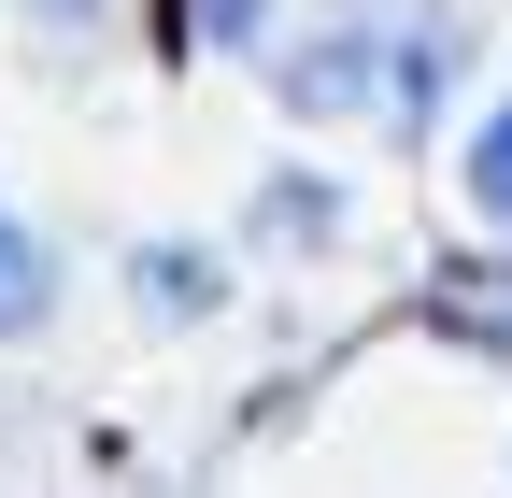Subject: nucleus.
I'll return each mask as SVG.
<instances>
[{
  "instance_id": "1",
  "label": "nucleus",
  "mask_w": 512,
  "mask_h": 498,
  "mask_svg": "<svg viewBox=\"0 0 512 498\" xmlns=\"http://www.w3.org/2000/svg\"><path fill=\"white\" fill-rule=\"evenodd\" d=\"M384 29H399V15H370V0H328V15L271 29V43H256V57H271V100L299 114V129L384 114Z\"/></svg>"
},
{
  "instance_id": "2",
  "label": "nucleus",
  "mask_w": 512,
  "mask_h": 498,
  "mask_svg": "<svg viewBox=\"0 0 512 498\" xmlns=\"http://www.w3.org/2000/svg\"><path fill=\"white\" fill-rule=\"evenodd\" d=\"M456 86H470V29L441 15V0L384 29V129H413V143H427V114L456 100Z\"/></svg>"
},
{
  "instance_id": "3",
  "label": "nucleus",
  "mask_w": 512,
  "mask_h": 498,
  "mask_svg": "<svg viewBox=\"0 0 512 498\" xmlns=\"http://www.w3.org/2000/svg\"><path fill=\"white\" fill-rule=\"evenodd\" d=\"M128 299H143L157 328H214L228 314V257L214 242H143V257H128Z\"/></svg>"
},
{
  "instance_id": "4",
  "label": "nucleus",
  "mask_w": 512,
  "mask_h": 498,
  "mask_svg": "<svg viewBox=\"0 0 512 498\" xmlns=\"http://www.w3.org/2000/svg\"><path fill=\"white\" fill-rule=\"evenodd\" d=\"M456 200H470V228L512 242V86L470 114V143H456Z\"/></svg>"
},
{
  "instance_id": "5",
  "label": "nucleus",
  "mask_w": 512,
  "mask_h": 498,
  "mask_svg": "<svg viewBox=\"0 0 512 498\" xmlns=\"http://www.w3.org/2000/svg\"><path fill=\"white\" fill-rule=\"evenodd\" d=\"M43 314H57V257H43V228L0 200V342H29Z\"/></svg>"
},
{
  "instance_id": "6",
  "label": "nucleus",
  "mask_w": 512,
  "mask_h": 498,
  "mask_svg": "<svg viewBox=\"0 0 512 498\" xmlns=\"http://www.w3.org/2000/svg\"><path fill=\"white\" fill-rule=\"evenodd\" d=\"M256 214H271V242H342V214H356V200H342L328 171H285V185H271Z\"/></svg>"
},
{
  "instance_id": "7",
  "label": "nucleus",
  "mask_w": 512,
  "mask_h": 498,
  "mask_svg": "<svg viewBox=\"0 0 512 498\" xmlns=\"http://www.w3.org/2000/svg\"><path fill=\"white\" fill-rule=\"evenodd\" d=\"M271 29H285V0H185V43L200 57H256Z\"/></svg>"
},
{
  "instance_id": "8",
  "label": "nucleus",
  "mask_w": 512,
  "mask_h": 498,
  "mask_svg": "<svg viewBox=\"0 0 512 498\" xmlns=\"http://www.w3.org/2000/svg\"><path fill=\"white\" fill-rule=\"evenodd\" d=\"M29 29H43L57 57H100V43H114V0H29Z\"/></svg>"
},
{
  "instance_id": "9",
  "label": "nucleus",
  "mask_w": 512,
  "mask_h": 498,
  "mask_svg": "<svg viewBox=\"0 0 512 498\" xmlns=\"http://www.w3.org/2000/svg\"><path fill=\"white\" fill-rule=\"evenodd\" d=\"M441 328L484 342V356H512V299H441Z\"/></svg>"
}]
</instances>
